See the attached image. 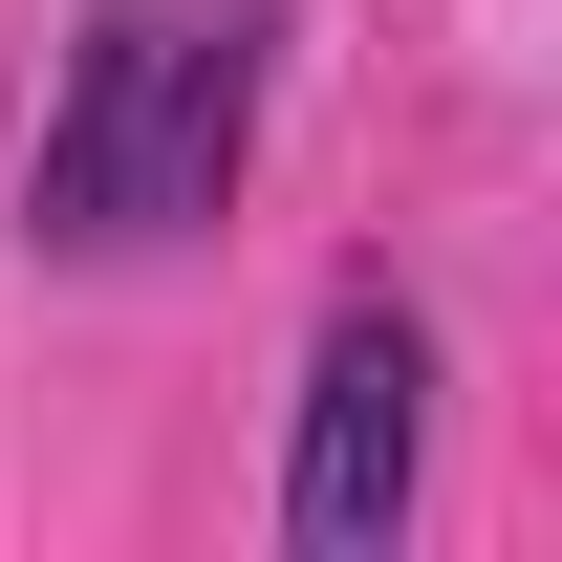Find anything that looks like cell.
Here are the masks:
<instances>
[{
	"label": "cell",
	"mask_w": 562,
	"mask_h": 562,
	"mask_svg": "<svg viewBox=\"0 0 562 562\" xmlns=\"http://www.w3.org/2000/svg\"><path fill=\"white\" fill-rule=\"evenodd\" d=\"M260 66H281V0H109L66 44V109L22 151V238L44 260H151L238 195L260 151Z\"/></svg>",
	"instance_id": "6da1fadb"
},
{
	"label": "cell",
	"mask_w": 562,
	"mask_h": 562,
	"mask_svg": "<svg viewBox=\"0 0 562 562\" xmlns=\"http://www.w3.org/2000/svg\"><path fill=\"white\" fill-rule=\"evenodd\" d=\"M412 454H432V325L390 281L325 303V347H303V454H281V541L303 562H368L412 519Z\"/></svg>",
	"instance_id": "7a4b0ae2"
}]
</instances>
